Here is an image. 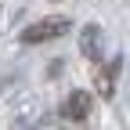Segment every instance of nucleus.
<instances>
[{
  "label": "nucleus",
  "instance_id": "nucleus-3",
  "mask_svg": "<svg viewBox=\"0 0 130 130\" xmlns=\"http://www.w3.org/2000/svg\"><path fill=\"white\" fill-rule=\"evenodd\" d=\"M119 69H123V58H112L105 69L98 72V94H101L105 101H108L112 94H116V76H119Z\"/></svg>",
  "mask_w": 130,
  "mask_h": 130
},
{
  "label": "nucleus",
  "instance_id": "nucleus-2",
  "mask_svg": "<svg viewBox=\"0 0 130 130\" xmlns=\"http://www.w3.org/2000/svg\"><path fill=\"white\" fill-rule=\"evenodd\" d=\"M61 116L72 119V123H83L90 116V94L87 90H72L69 98H65V105H61Z\"/></svg>",
  "mask_w": 130,
  "mask_h": 130
},
{
  "label": "nucleus",
  "instance_id": "nucleus-4",
  "mask_svg": "<svg viewBox=\"0 0 130 130\" xmlns=\"http://www.w3.org/2000/svg\"><path fill=\"white\" fill-rule=\"evenodd\" d=\"M98 36H101V29H98V25H83V32H79V51H83V58H90V61L101 58Z\"/></svg>",
  "mask_w": 130,
  "mask_h": 130
},
{
  "label": "nucleus",
  "instance_id": "nucleus-1",
  "mask_svg": "<svg viewBox=\"0 0 130 130\" xmlns=\"http://www.w3.org/2000/svg\"><path fill=\"white\" fill-rule=\"evenodd\" d=\"M72 29V22L65 18V14H47V18H40V22H32V25H25L22 32H18V43H47V40H58V36H65V32Z\"/></svg>",
  "mask_w": 130,
  "mask_h": 130
}]
</instances>
